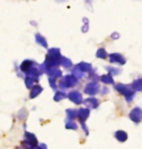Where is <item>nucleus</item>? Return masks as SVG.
Masks as SVG:
<instances>
[{"instance_id":"nucleus-14","label":"nucleus","mask_w":142,"mask_h":149,"mask_svg":"<svg viewBox=\"0 0 142 149\" xmlns=\"http://www.w3.org/2000/svg\"><path fill=\"white\" fill-rule=\"evenodd\" d=\"M35 149H49V148H47V145L45 142H39Z\"/></svg>"},{"instance_id":"nucleus-5","label":"nucleus","mask_w":142,"mask_h":149,"mask_svg":"<svg viewBox=\"0 0 142 149\" xmlns=\"http://www.w3.org/2000/svg\"><path fill=\"white\" fill-rule=\"evenodd\" d=\"M40 79L37 77H34V76H30V75H24L23 77V81H24V85L26 88L30 90L31 88L34 87L36 84H38Z\"/></svg>"},{"instance_id":"nucleus-4","label":"nucleus","mask_w":142,"mask_h":149,"mask_svg":"<svg viewBox=\"0 0 142 149\" xmlns=\"http://www.w3.org/2000/svg\"><path fill=\"white\" fill-rule=\"evenodd\" d=\"M44 91V88L40 84H36L29 90V99H35L38 96H40Z\"/></svg>"},{"instance_id":"nucleus-1","label":"nucleus","mask_w":142,"mask_h":149,"mask_svg":"<svg viewBox=\"0 0 142 149\" xmlns=\"http://www.w3.org/2000/svg\"><path fill=\"white\" fill-rule=\"evenodd\" d=\"M18 70L23 75L34 76V77H37L39 79L43 74V71L41 70L40 65L36 61L30 59H26L21 62V64L18 66Z\"/></svg>"},{"instance_id":"nucleus-2","label":"nucleus","mask_w":142,"mask_h":149,"mask_svg":"<svg viewBox=\"0 0 142 149\" xmlns=\"http://www.w3.org/2000/svg\"><path fill=\"white\" fill-rule=\"evenodd\" d=\"M77 84V79L74 75H66L63 78L60 79L59 82L57 83L58 88H60L61 91L75 87Z\"/></svg>"},{"instance_id":"nucleus-10","label":"nucleus","mask_w":142,"mask_h":149,"mask_svg":"<svg viewBox=\"0 0 142 149\" xmlns=\"http://www.w3.org/2000/svg\"><path fill=\"white\" fill-rule=\"evenodd\" d=\"M36 42L38 44H40L41 46H43V47H45V48H47V42H46V40L44 38L42 35H40V34H36Z\"/></svg>"},{"instance_id":"nucleus-13","label":"nucleus","mask_w":142,"mask_h":149,"mask_svg":"<svg viewBox=\"0 0 142 149\" xmlns=\"http://www.w3.org/2000/svg\"><path fill=\"white\" fill-rule=\"evenodd\" d=\"M66 128L69 129V130H77V123H75L74 120H66Z\"/></svg>"},{"instance_id":"nucleus-7","label":"nucleus","mask_w":142,"mask_h":149,"mask_svg":"<svg viewBox=\"0 0 142 149\" xmlns=\"http://www.w3.org/2000/svg\"><path fill=\"white\" fill-rule=\"evenodd\" d=\"M28 116H29V112L26 108H21L17 112V115H15V117L18 121L20 122H25L26 119L28 118Z\"/></svg>"},{"instance_id":"nucleus-8","label":"nucleus","mask_w":142,"mask_h":149,"mask_svg":"<svg viewBox=\"0 0 142 149\" xmlns=\"http://www.w3.org/2000/svg\"><path fill=\"white\" fill-rule=\"evenodd\" d=\"M66 97H67V94H66L64 91L57 90V91H55L54 95H53V100H54L55 102H60V101L64 100Z\"/></svg>"},{"instance_id":"nucleus-12","label":"nucleus","mask_w":142,"mask_h":149,"mask_svg":"<svg viewBox=\"0 0 142 149\" xmlns=\"http://www.w3.org/2000/svg\"><path fill=\"white\" fill-rule=\"evenodd\" d=\"M47 81H49V87L52 88L53 91H57L58 88V85H57V80L56 79H53V78H50L49 77L47 78Z\"/></svg>"},{"instance_id":"nucleus-9","label":"nucleus","mask_w":142,"mask_h":149,"mask_svg":"<svg viewBox=\"0 0 142 149\" xmlns=\"http://www.w3.org/2000/svg\"><path fill=\"white\" fill-rule=\"evenodd\" d=\"M66 116H67V120H74L77 117V111L74 109H68L66 111Z\"/></svg>"},{"instance_id":"nucleus-6","label":"nucleus","mask_w":142,"mask_h":149,"mask_svg":"<svg viewBox=\"0 0 142 149\" xmlns=\"http://www.w3.org/2000/svg\"><path fill=\"white\" fill-rule=\"evenodd\" d=\"M22 139H24V141H30V142L35 143V144L39 143V141H38L37 136L34 134V133L28 131V130H24V131H23Z\"/></svg>"},{"instance_id":"nucleus-11","label":"nucleus","mask_w":142,"mask_h":149,"mask_svg":"<svg viewBox=\"0 0 142 149\" xmlns=\"http://www.w3.org/2000/svg\"><path fill=\"white\" fill-rule=\"evenodd\" d=\"M60 65H62L63 68H70L72 66V62L70 59L66 58V57H63L61 58V62H60Z\"/></svg>"},{"instance_id":"nucleus-3","label":"nucleus","mask_w":142,"mask_h":149,"mask_svg":"<svg viewBox=\"0 0 142 149\" xmlns=\"http://www.w3.org/2000/svg\"><path fill=\"white\" fill-rule=\"evenodd\" d=\"M68 99L72 101V103H75V105H79V104L82 103V96L79 91H72L67 94Z\"/></svg>"}]
</instances>
